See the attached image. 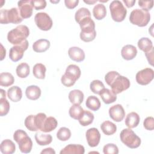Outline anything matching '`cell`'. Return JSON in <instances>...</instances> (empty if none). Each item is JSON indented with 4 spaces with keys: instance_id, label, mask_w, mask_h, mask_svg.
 Listing matches in <instances>:
<instances>
[{
    "instance_id": "6da1fadb",
    "label": "cell",
    "mask_w": 154,
    "mask_h": 154,
    "mask_svg": "<svg viewBox=\"0 0 154 154\" xmlns=\"http://www.w3.org/2000/svg\"><path fill=\"white\" fill-rule=\"evenodd\" d=\"M105 81L116 94L128 89L131 83L128 78L120 75L116 71H110L105 76Z\"/></svg>"
},
{
    "instance_id": "7a4b0ae2",
    "label": "cell",
    "mask_w": 154,
    "mask_h": 154,
    "mask_svg": "<svg viewBox=\"0 0 154 154\" xmlns=\"http://www.w3.org/2000/svg\"><path fill=\"white\" fill-rule=\"evenodd\" d=\"M29 35L27 26L19 25L8 32L7 40L12 45H20L23 43Z\"/></svg>"
},
{
    "instance_id": "3957f363",
    "label": "cell",
    "mask_w": 154,
    "mask_h": 154,
    "mask_svg": "<svg viewBox=\"0 0 154 154\" xmlns=\"http://www.w3.org/2000/svg\"><path fill=\"white\" fill-rule=\"evenodd\" d=\"M13 138L18 144L22 153H28L31 151L32 141L25 131L22 129L16 130L13 134Z\"/></svg>"
},
{
    "instance_id": "277c9868",
    "label": "cell",
    "mask_w": 154,
    "mask_h": 154,
    "mask_svg": "<svg viewBox=\"0 0 154 154\" xmlns=\"http://www.w3.org/2000/svg\"><path fill=\"white\" fill-rule=\"evenodd\" d=\"M23 20L19 10L16 7L11 9H1L0 11V23L7 24L9 23L18 24Z\"/></svg>"
},
{
    "instance_id": "5b68a950",
    "label": "cell",
    "mask_w": 154,
    "mask_h": 154,
    "mask_svg": "<svg viewBox=\"0 0 154 154\" xmlns=\"http://www.w3.org/2000/svg\"><path fill=\"white\" fill-rule=\"evenodd\" d=\"M120 138L121 141L131 149L137 148L141 144L140 138L131 128L123 129L120 132Z\"/></svg>"
},
{
    "instance_id": "8992f818",
    "label": "cell",
    "mask_w": 154,
    "mask_h": 154,
    "mask_svg": "<svg viewBox=\"0 0 154 154\" xmlns=\"http://www.w3.org/2000/svg\"><path fill=\"white\" fill-rule=\"evenodd\" d=\"M150 20V14L149 11L142 9L133 10L129 16V20L133 24L140 27L146 26Z\"/></svg>"
},
{
    "instance_id": "52a82bcc",
    "label": "cell",
    "mask_w": 154,
    "mask_h": 154,
    "mask_svg": "<svg viewBox=\"0 0 154 154\" xmlns=\"http://www.w3.org/2000/svg\"><path fill=\"white\" fill-rule=\"evenodd\" d=\"M109 10L112 20L117 22L124 20L126 16L127 10L122 2L119 0L112 1L109 4Z\"/></svg>"
},
{
    "instance_id": "ba28073f",
    "label": "cell",
    "mask_w": 154,
    "mask_h": 154,
    "mask_svg": "<svg viewBox=\"0 0 154 154\" xmlns=\"http://www.w3.org/2000/svg\"><path fill=\"white\" fill-rule=\"evenodd\" d=\"M34 21L37 26L42 31H49L52 26V20L45 12L37 13L34 17Z\"/></svg>"
},
{
    "instance_id": "9c48e42d",
    "label": "cell",
    "mask_w": 154,
    "mask_h": 154,
    "mask_svg": "<svg viewBox=\"0 0 154 154\" xmlns=\"http://www.w3.org/2000/svg\"><path fill=\"white\" fill-rule=\"evenodd\" d=\"M28 42L26 40L20 45L12 46L9 51V58L12 61L17 62L21 60L23 56L24 52L28 49Z\"/></svg>"
},
{
    "instance_id": "30bf717a",
    "label": "cell",
    "mask_w": 154,
    "mask_h": 154,
    "mask_svg": "<svg viewBox=\"0 0 154 154\" xmlns=\"http://www.w3.org/2000/svg\"><path fill=\"white\" fill-rule=\"evenodd\" d=\"M154 78V71L151 68H145L138 72L135 76L137 82L141 85L149 84Z\"/></svg>"
},
{
    "instance_id": "8fae6325",
    "label": "cell",
    "mask_w": 154,
    "mask_h": 154,
    "mask_svg": "<svg viewBox=\"0 0 154 154\" xmlns=\"http://www.w3.org/2000/svg\"><path fill=\"white\" fill-rule=\"evenodd\" d=\"M87 143L90 147H96L100 140V134L98 129L95 128L88 129L85 133Z\"/></svg>"
},
{
    "instance_id": "7c38bea8",
    "label": "cell",
    "mask_w": 154,
    "mask_h": 154,
    "mask_svg": "<svg viewBox=\"0 0 154 154\" xmlns=\"http://www.w3.org/2000/svg\"><path fill=\"white\" fill-rule=\"evenodd\" d=\"M19 12L22 19L30 17L32 14L33 7L31 0H22L17 2Z\"/></svg>"
},
{
    "instance_id": "4fadbf2b",
    "label": "cell",
    "mask_w": 154,
    "mask_h": 154,
    "mask_svg": "<svg viewBox=\"0 0 154 154\" xmlns=\"http://www.w3.org/2000/svg\"><path fill=\"white\" fill-rule=\"evenodd\" d=\"M109 115L114 121L120 122L124 119L125 111L122 105L116 104L109 108Z\"/></svg>"
},
{
    "instance_id": "5bb4252c",
    "label": "cell",
    "mask_w": 154,
    "mask_h": 154,
    "mask_svg": "<svg viewBox=\"0 0 154 154\" xmlns=\"http://www.w3.org/2000/svg\"><path fill=\"white\" fill-rule=\"evenodd\" d=\"M68 54L69 57L73 61L76 62H81L85 59V53L84 51L76 46H73L69 49Z\"/></svg>"
},
{
    "instance_id": "9a60e30c",
    "label": "cell",
    "mask_w": 154,
    "mask_h": 154,
    "mask_svg": "<svg viewBox=\"0 0 154 154\" xmlns=\"http://www.w3.org/2000/svg\"><path fill=\"white\" fill-rule=\"evenodd\" d=\"M137 54V48L132 45L124 46L121 50V55L126 60H131L134 59Z\"/></svg>"
},
{
    "instance_id": "2e32d148",
    "label": "cell",
    "mask_w": 154,
    "mask_h": 154,
    "mask_svg": "<svg viewBox=\"0 0 154 154\" xmlns=\"http://www.w3.org/2000/svg\"><path fill=\"white\" fill-rule=\"evenodd\" d=\"M84 147L81 144H70L60 151V154H84Z\"/></svg>"
},
{
    "instance_id": "e0dca14e",
    "label": "cell",
    "mask_w": 154,
    "mask_h": 154,
    "mask_svg": "<svg viewBox=\"0 0 154 154\" xmlns=\"http://www.w3.org/2000/svg\"><path fill=\"white\" fill-rule=\"evenodd\" d=\"M102 101L106 104L114 102L117 100V96L112 90L108 88H103L99 94Z\"/></svg>"
},
{
    "instance_id": "ac0fdd59",
    "label": "cell",
    "mask_w": 154,
    "mask_h": 154,
    "mask_svg": "<svg viewBox=\"0 0 154 154\" xmlns=\"http://www.w3.org/2000/svg\"><path fill=\"white\" fill-rule=\"evenodd\" d=\"M7 96L10 100L14 102L20 101L22 97V91L18 86H13L7 90Z\"/></svg>"
},
{
    "instance_id": "d6986e66",
    "label": "cell",
    "mask_w": 154,
    "mask_h": 154,
    "mask_svg": "<svg viewBox=\"0 0 154 154\" xmlns=\"http://www.w3.org/2000/svg\"><path fill=\"white\" fill-rule=\"evenodd\" d=\"M140 118L139 115L135 112H131L126 117L125 123L129 128H134L137 127L140 123Z\"/></svg>"
},
{
    "instance_id": "ffe728a7",
    "label": "cell",
    "mask_w": 154,
    "mask_h": 154,
    "mask_svg": "<svg viewBox=\"0 0 154 154\" xmlns=\"http://www.w3.org/2000/svg\"><path fill=\"white\" fill-rule=\"evenodd\" d=\"M81 69L75 64H70L66 69L65 75L72 79L76 81L81 76Z\"/></svg>"
},
{
    "instance_id": "44dd1931",
    "label": "cell",
    "mask_w": 154,
    "mask_h": 154,
    "mask_svg": "<svg viewBox=\"0 0 154 154\" xmlns=\"http://www.w3.org/2000/svg\"><path fill=\"white\" fill-rule=\"evenodd\" d=\"M25 94L28 99L35 100L40 97L41 90L37 85H29L26 88Z\"/></svg>"
},
{
    "instance_id": "7402d4cb",
    "label": "cell",
    "mask_w": 154,
    "mask_h": 154,
    "mask_svg": "<svg viewBox=\"0 0 154 154\" xmlns=\"http://www.w3.org/2000/svg\"><path fill=\"white\" fill-rule=\"evenodd\" d=\"M50 42L47 39H39L32 45V49L35 52H43L46 51L50 47Z\"/></svg>"
},
{
    "instance_id": "603a6c76",
    "label": "cell",
    "mask_w": 154,
    "mask_h": 154,
    "mask_svg": "<svg viewBox=\"0 0 154 154\" xmlns=\"http://www.w3.org/2000/svg\"><path fill=\"white\" fill-rule=\"evenodd\" d=\"M58 125L57 120L53 117H46L44 121L43 126L40 131L43 132H49L54 130Z\"/></svg>"
},
{
    "instance_id": "cb8c5ba5",
    "label": "cell",
    "mask_w": 154,
    "mask_h": 154,
    "mask_svg": "<svg viewBox=\"0 0 154 154\" xmlns=\"http://www.w3.org/2000/svg\"><path fill=\"white\" fill-rule=\"evenodd\" d=\"M0 150L3 154H12L16 150V146L11 140L6 139L1 142Z\"/></svg>"
},
{
    "instance_id": "d4e9b609",
    "label": "cell",
    "mask_w": 154,
    "mask_h": 154,
    "mask_svg": "<svg viewBox=\"0 0 154 154\" xmlns=\"http://www.w3.org/2000/svg\"><path fill=\"white\" fill-rule=\"evenodd\" d=\"M84 93L79 90H73L69 94V99L73 104L80 105L84 100Z\"/></svg>"
},
{
    "instance_id": "484cf974",
    "label": "cell",
    "mask_w": 154,
    "mask_h": 154,
    "mask_svg": "<svg viewBox=\"0 0 154 154\" xmlns=\"http://www.w3.org/2000/svg\"><path fill=\"white\" fill-rule=\"evenodd\" d=\"M34 138L36 143L40 146L48 145L52 141V137L50 134H44L40 132L35 133Z\"/></svg>"
},
{
    "instance_id": "4316f807",
    "label": "cell",
    "mask_w": 154,
    "mask_h": 154,
    "mask_svg": "<svg viewBox=\"0 0 154 154\" xmlns=\"http://www.w3.org/2000/svg\"><path fill=\"white\" fill-rule=\"evenodd\" d=\"M100 129L103 133L106 135H111L116 132L117 126L112 122L106 120L101 124Z\"/></svg>"
},
{
    "instance_id": "83f0119b",
    "label": "cell",
    "mask_w": 154,
    "mask_h": 154,
    "mask_svg": "<svg viewBox=\"0 0 154 154\" xmlns=\"http://www.w3.org/2000/svg\"><path fill=\"white\" fill-rule=\"evenodd\" d=\"M80 38L85 42H90L93 41L96 36V32L95 29H85L81 31Z\"/></svg>"
},
{
    "instance_id": "f1b7e54d",
    "label": "cell",
    "mask_w": 154,
    "mask_h": 154,
    "mask_svg": "<svg viewBox=\"0 0 154 154\" xmlns=\"http://www.w3.org/2000/svg\"><path fill=\"white\" fill-rule=\"evenodd\" d=\"M94 118V114L91 112L84 110L78 121L79 124L82 126H87L93 123Z\"/></svg>"
},
{
    "instance_id": "f546056e",
    "label": "cell",
    "mask_w": 154,
    "mask_h": 154,
    "mask_svg": "<svg viewBox=\"0 0 154 154\" xmlns=\"http://www.w3.org/2000/svg\"><path fill=\"white\" fill-rule=\"evenodd\" d=\"M93 14L97 20L103 19L106 15V9L102 4H96L93 9Z\"/></svg>"
},
{
    "instance_id": "4dcf8cb0",
    "label": "cell",
    "mask_w": 154,
    "mask_h": 154,
    "mask_svg": "<svg viewBox=\"0 0 154 154\" xmlns=\"http://www.w3.org/2000/svg\"><path fill=\"white\" fill-rule=\"evenodd\" d=\"M86 106L91 111H97L100 107V102L95 96H90L85 102Z\"/></svg>"
},
{
    "instance_id": "1f68e13d",
    "label": "cell",
    "mask_w": 154,
    "mask_h": 154,
    "mask_svg": "<svg viewBox=\"0 0 154 154\" xmlns=\"http://www.w3.org/2000/svg\"><path fill=\"white\" fill-rule=\"evenodd\" d=\"M14 82V76L8 72H2L0 74V85L3 87H9Z\"/></svg>"
},
{
    "instance_id": "d6a6232c",
    "label": "cell",
    "mask_w": 154,
    "mask_h": 154,
    "mask_svg": "<svg viewBox=\"0 0 154 154\" xmlns=\"http://www.w3.org/2000/svg\"><path fill=\"white\" fill-rule=\"evenodd\" d=\"M138 47L144 53L150 51L153 47V43L150 39L147 37H142L138 42Z\"/></svg>"
},
{
    "instance_id": "836d02e7",
    "label": "cell",
    "mask_w": 154,
    "mask_h": 154,
    "mask_svg": "<svg viewBox=\"0 0 154 154\" xmlns=\"http://www.w3.org/2000/svg\"><path fill=\"white\" fill-rule=\"evenodd\" d=\"M46 71V68L45 66L42 63L35 64L32 69V73L34 76L40 79H43L45 78V73Z\"/></svg>"
},
{
    "instance_id": "e575fe53",
    "label": "cell",
    "mask_w": 154,
    "mask_h": 154,
    "mask_svg": "<svg viewBox=\"0 0 154 154\" xmlns=\"http://www.w3.org/2000/svg\"><path fill=\"white\" fill-rule=\"evenodd\" d=\"M17 75L20 78H26L30 72L29 66L26 63H22L19 64L16 69Z\"/></svg>"
},
{
    "instance_id": "d590c367",
    "label": "cell",
    "mask_w": 154,
    "mask_h": 154,
    "mask_svg": "<svg viewBox=\"0 0 154 154\" xmlns=\"http://www.w3.org/2000/svg\"><path fill=\"white\" fill-rule=\"evenodd\" d=\"M84 109L78 104H73L69 109V114L70 117L75 120H79Z\"/></svg>"
},
{
    "instance_id": "8d00e7d4",
    "label": "cell",
    "mask_w": 154,
    "mask_h": 154,
    "mask_svg": "<svg viewBox=\"0 0 154 154\" xmlns=\"http://www.w3.org/2000/svg\"><path fill=\"white\" fill-rule=\"evenodd\" d=\"M87 17H91V13L89 10L85 7H82L79 8L76 11L75 14V21L78 23L82 19Z\"/></svg>"
},
{
    "instance_id": "74e56055",
    "label": "cell",
    "mask_w": 154,
    "mask_h": 154,
    "mask_svg": "<svg viewBox=\"0 0 154 154\" xmlns=\"http://www.w3.org/2000/svg\"><path fill=\"white\" fill-rule=\"evenodd\" d=\"M70 137L71 132L69 128L66 127L60 128L57 133V138L62 141H67Z\"/></svg>"
},
{
    "instance_id": "f35d334b",
    "label": "cell",
    "mask_w": 154,
    "mask_h": 154,
    "mask_svg": "<svg viewBox=\"0 0 154 154\" xmlns=\"http://www.w3.org/2000/svg\"><path fill=\"white\" fill-rule=\"evenodd\" d=\"M90 88L93 93H94V94H99L100 91L103 88H105V86L101 81L98 79H95V80H93L90 83Z\"/></svg>"
},
{
    "instance_id": "ab89813d",
    "label": "cell",
    "mask_w": 154,
    "mask_h": 154,
    "mask_svg": "<svg viewBox=\"0 0 154 154\" xmlns=\"http://www.w3.org/2000/svg\"><path fill=\"white\" fill-rule=\"evenodd\" d=\"M25 126L30 131H37L38 129L35 126V116L29 115L27 116L25 120Z\"/></svg>"
},
{
    "instance_id": "60d3db41",
    "label": "cell",
    "mask_w": 154,
    "mask_h": 154,
    "mask_svg": "<svg viewBox=\"0 0 154 154\" xmlns=\"http://www.w3.org/2000/svg\"><path fill=\"white\" fill-rule=\"evenodd\" d=\"M81 29H88V28H93L95 29V23L91 17H85L82 19L79 23Z\"/></svg>"
},
{
    "instance_id": "b9f144b4",
    "label": "cell",
    "mask_w": 154,
    "mask_h": 154,
    "mask_svg": "<svg viewBox=\"0 0 154 154\" xmlns=\"http://www.w3.org/2000/svg\"><path fill=\"white\" fill-rule=\"evenodd\" d=\"M10 110V103L6 97L0 99V116L1 117L6 116Z\"/></svg>"
},
{
    "instance_id": "7bdbcfd3",
    "label": "cell",
    "mask_w": 154,
    "mask_h": 154,
    "mask_svg": "<svg viewBox=\"0 0 154 154\" xmlns=\"http://www.w3.org/2000/svg\"><path fill=\"white\" fill-rule=\"evenodd\" d=\"M103 152L104 154H117L119 153V149L116 144L108 143L103 146Z\"/></svg>"
},
{
    "instance_id": "ee69618b",
    "label": "cell",
    "mask_w": 154,
    "mask_h": 154,
    "mask_svg": "<svg viewBox=\"0 0 154 154\" xmlns=\"http://www.w3.org/2000/svg\"><path fill=\"white\" fill-rule=\"evenodd\" d=\"M46 117H47L46 115L43 112H39L36 115H35V123L36 127L38 130L40 131L41 130L43 126L44 121L45 120Z\"/></svg>"
},
{
    "instance_id": "f6af8a7d",
    "label": "cell",
    "mask_w": 154,
    "mask_h": 154,
    "mask_svg": "<svg viewBox=\"0 0 154 154\" xmlns=\"http://www.w3.org/2000/svg\"><path fill=\"white\" fill-rule=\"evenodd\" d=\"M138 5L145 11L151 10L153 6V1H138Z\"/></svg>"
},
{
    "instance_id": "bcb514c9",
    "label": "cell",
    "mask_w": 154,
    "mask_h": 154,
    "mask_svg": "<svg viewBox=\"0 0 154 154\" xmlns=\"http://www.w3.org/2000/svg\"><path fill=\"white\" fill-rule=\"evenodd\" d=\"M144 128L149 131H152L154 129V119L153 117H147L143 122Z\"/></svg>"
},
{
    "instance_id": "7dc6e473",
    "label": "cell",
    "mask_w": 154,
    "mask_h": 154,
    "mask_svg": "<svg viewBox=\"0 0 154 154\" xmlns=\"http://www.w3.org/2000/svg\"><path fill=\"white\" fill-rule=\"evenodd\" d=\"M31 4L36 10L43 9L46 6V2L45 0H31Z\"/></svg>"
},
{
    "instance_id": "c3c4849f",
    "label": "cell",
    "mask_w": 154,
    "mask_h": 154,
    "mask_svg": "<svg viewBox=\"0 0 154 154\" xmlns=\"http://www.w3.org/2000/svg\"><path fill=\"white\" fill-rule=\"evenodd\" d=\"M61 83L66 87H72V85H73L75 83L76 81H75L74 80L72 79L71 78H69L68 76H67L65 74H64L61 78Z\"/></svg>"
},
{
    "instance_id": "681fc988",
    "label": "cell",
    "mask_w": 154,
    "mask_h": 154,
    "mask_svg": "<svg viewBox=\"0 0 154 154\" xmlns=\"http://www.w3.org/2000/svg\"><path fill=\"white\" fill-rule=\"evenodd\" d=\"M64 3L66 7L67 8L73 9L78 5L79 3V0H65Z\"/></svg>"
},
{
    "instance_id": "f907efd6",
    "label": "cell",
    "mask_w": 154,
    "mask_h": 154,
    "mask_svg": "<svg viewBox=\"0 0 154 154\" xmlns=\"http://www.w3.org/2000/svg\"><path fill=\"white\" fill-rule=\"evenodd\" d=\"M145 55L149 63L151 65H153V48L149 51L145 53Z\"/></svg>"
},
{
    "instance_id": "816d5d0a",
    "label": "cell",
    "mask_w": 154,
    "mask_h": 154,
    "mask_svg": "<svg viewBox=\"0 0 154 154\" xmlns=\"http://www.w3.org/2000/svg\"><path fill=\"white\" fill-rule=\"evenodd\" d=\"M41 154H55V151L51 147H48V148H46L44 149L41 152Z\"/></svg>"
},
{
    "instance_id": "f5cc1de1",
    "label": "cell",
    "mask_w": 154,
    "mask_h": 154,
    "mask_svg": "<svg viewBox=\"0 0 154 154\" xmlns=\"http://www.w3.org/2000/svg\"><path fill=\"white\" fill-rule=\"evenodd\" d=\"M123 2L125 4L128 8H131L134 5L135 0H123Z\"/></svg>"
},
{
    "instance_id": "db71d44e",
    "label": "cell",
    "mask_w": 154,
    "mask_h": 154,
    "mask_svg": "<svg viewBox=\"0 0 154 154\" xmlns=\"http://www.w3.org/2000/svg\"><path fill=\"white\" fill-rule=\"evenodd\" d=\"M5 55H6V50L4 48L3 45L1 43V58H0L1 61L4 59V58L5 57Z\"/></svg>"
},
{
    "instance_id": "11a10c76",
    "label": "cell",
    "mask_w": 154,
    "mask_h": 154,
    "mask_svg": "<svg viewBox=\"0 0 154 154\" xmlns=\"http://www.w3.org/2000/svg\"><path fill=\"white\" fill-rule=\"evenodd\" d=\"M84 2L85 3H86V4H87L91 5V4H93L96 3V2H97V0H93V1H92V0H91H91H87V1L84 0Z\"/></svg>"
},
{
    "instance_id": "9f6ffc18",
    "label": "cell",
    "mask_w": 154,
    "mask_h": 154,
    "mask_svg": "<svg viewBox=\"0 0 154 154\" xmlns=\"http://www.w3.org/2000/svg\"><path fill=\"white\" fill-rule=\"evenodd\" d=\"M0 93H1V97H6V93L5 90H4L3 89H1Z\"/></svg>"
},
{
    "instance_id": "6f0895ef",
    "label": "cell",
    "mask_w": 154,
    "mask_h": 154,
    "mask_svg": "<svg viewBox=\"0 0 154 154\" xmlns=\"http://www.w3.org/2000/svg\"><path fill=\"white\" fill-rule=\"evenodd\" d=\"M60 1H51V2H52V3H57V2H59Z\"/></svg>"
},
{
    "instance_id": "680465c9",
    "label": "cell",
    "mask_w": 154,
    "mask_h": 154,
    "mask_svg": "<svg viewBox=\"0 0 154 154\" xmlns=\"http://www.w3.org/2000/svg\"><path fill=\"white\" fill-rule=\"evenodd\" d=\"M100 1V2H107L108 0H106V1H101V0H100V1Z\"/></svg>"
}]
</instances>
